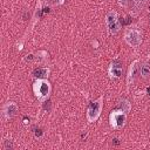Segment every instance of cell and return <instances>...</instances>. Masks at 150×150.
Segmentation results:
<instances>
[{
    "mask_svg": "<svg viewBox=\"0 0 150 150\" xmlns=\"http://www.w3.org/2000/svg\"><path fill=\"white\" fill-rule=\"evenodd\" d=\"M33 90H34V94L35 96L40 100V101H45L48 96H49V93H50V84L48 81L43 80V79H40L38 81H35L34 86H33Z\"/></svg>",
    "mask_w": 150,
    "mask_h": 150,
    "instance_id": "1",
    "label": "cell"
},
{
    "mask_svg": "<svg viewBox=\"0 0 150 150\" xmlns=\"http://www.w3.org/2000/svg\"><path fill=\"white\" fill-rule=\"evenodd\" d=\"M102 102H103V96L98 97L96 101L91 102L88 107L87 110V117L89 122H94L98 118V116L101 115V110H102Z\"/></svg>",
    "mask_w": 150,
    "mask_h": 150,
    "instance_id": "2",
    "label": "cell"
},
{
    "mask_svg": "<svg viewBox=\"0 0 150 150\" xmlns=\"http://www.w3.org/2000/svg\"><path fill=\"white\" fill-rule=\"evenodd\" d=\"M125 120H127V115L123 110H114V111H111V114L109 116L111 127H114L116 129L122 128L125 123Z\"/></svg>",
    "mask_w": 150,
    "mask_h": 150,
    "instance_id": "3",
    "label": "cell"
},
{
    "mask_svg": "<svg viewBox=\"0 0 150 150\" xmlns=\"http://www.w3.org/2000/svg\"><path fill=\"white\" fill-rule=\"evenodd\" d=\"M107 25H108V29L111 34H116L120 30L121 23H120L117 13L115 11H110L107 14Z\"/></svg>",
    "mask_w": 150,
    "mask_h": 150,
    "instance_id": "4",
    "label": "cell"
},
{
    "mask_svg": "<svg viewBox=\"0 0 150 150\" xmlns=\"http://www.w3.org/2000/svg\"><path fill=\"white\" fill-rule=\"evenodd\" d=\"M124 39L128 42V45H130L132 47H137L142 42V34L137 29H129V30H127Z\"/></svg>",
    "mask_w": 150,
    "mask_h": 150,
    "instance_id": "5",
    "label": "cell"
},
{
    "mask_svg": "<svg viewBox=\"0 0 150 150\" xmlns=\"http://www.w3.org/2000/svg\"><path fill=\"white\" fill-rule=\"evenodd\" d=\"M16 112H18V105H16L15 103H13V102L7 103V104L4 107V109H2V115H4V117H5L6 120L12 118L13 116L16 115Z\"/></svg>",
    "mask_w": 150,
    "mask_h": 150,
    "instance_id": "6",
    "label": "cell"
},
{
    "mask_svg": "<svg viewBox=\"0 0 150 150\" xmlns=\"http://www.w3.org/2000/svg\"><path fill=\"white\" fill-rule=\"evenodd\" d=\"M109 75L111 77H120L122 75V67H121V63L115 61L110 64V68H109Z\"/></svg>",
    "mask_w": 150,
    "mask_h": 150,
    "instance_id": "7",
    "label": "cell"
},
{
    "mask_svg": "<svg viewBox=\"0 0 150 150\" xmlns=\"http://www.w3.org/2000/svg\"><path fill=\"white\" fill-rule=\"evenodd\" d=\"M48 74H49V69H47V68H36V69L33 71V76H34L35 79H38V80H40V79H46V77L48 76Z\"/></svg>",
    "mask_w": 150,
    "mask_h": 150,
    "instance_id": "8",
    "label": "cell"
},
{
    "mask_svg": "<svg viewBox=\"0 0 150 150\" xmlns=\"http://www.w3.org/2000/svg\"><path fill=\"white\" fill-rule=\"evenodd\" d=\"M137 69H138V67H137V61H135V62H132V64H131V67H130V69H129L128 83H130V82L134 80V77H135V75H136V73H137Z\"/></svg>",
    "mask_w": 150,
    "mask_h": 150,
    "instance_id": "9",
    "label": "cell"
},
{
    "mask_svg": "<svg viewBox=\"0 0 150 150\" xmlns=\"http://www.w3.org/2000/svg\"><path fill=\"white\" fill-rule=\"evenodd\" d=\"M141 75L142 77H148L150 76V64H143L141 67Z\"/></svg>",
    "mask_w": 150,
    "mask_h": 150,
    "instance_id": "10",
    "label": "cell"
},
{
    "mask_svg": "<svg viewBox=\"0 0 150 150\" xmlns=\"http://www.w3.org/2000/svg\"><path fill=\"white\" fill-rule=\"evenodd\" d=\"M121 110H123L124 112H128L129 110H130V104H129V102L128 101H123V102H121Z\"/></svg>",
    "mask_w": 150,
    "mask_h": 150,
    "instance_id": "11",
    "label": "cell"
},
{
    "mask_svg": "<svg viewBox=\"0 0 150 150\" xmlns=\"http://www.w3.org/2000/svg\"><path fill=\"white\" fill-rule=\"evenodd\" d=\"M64 2V0H48L49 5H62Z\"/></svg>",
    "mask_w": 150,
    "mask_h": 150,
    "instance_id": "12",
    "label": "cell"
},
{
    "mask_svg": "<svg viewBox=\"0 0 150 150\" xmlns=\"http://www.w3.org/2000/svg\"><path fill=\"white\" fill-rule=\"evenodd\" d=\"M5 149H12V142L8 139H5Z\"/></svg>",
    "mask_w": 150,
    "mask_h": 150,
    "instance_id": "13",
    "label": "cell"
},
{
    "mask_svg": "<svg viewBox=\"0 0 150 150\" xmlns=\"http://www.w3.org/2000/svg\"><path fill=\"white\" fill-rule=\"evenodd\" d=\"M129 1H130V0H120V5H121V6H127V5L129 4Z\"/></svg>",
    "mask_w": 150,
    "mask_h": 150,
    "instance_id": "14",
    "label": "cell"
},
{
    "mask_svg": "<svg viewBox=\"0 0 150 150\" xmlns=\"http://www.w3.org/2000/svg\"><path fill=\"white\" fill-rule=\"evenodd\" d=\"M41 134H42V132H41V130H36V132H35V135H36V136H41Z\"/></svg>",
    "mask_w": 150,
    "mask_h": 150,
    "instance_id": "15",
    "label": "cell"
},
{
    "mask_svg": "<svg viewBox=\"0 0 150 150\" xmlns=\"http://www.w3.org/2000/svg\"><path fill=\"white\" fill-rule=\"evenodd\" d=\"M136 1H137L138 4H144V2L146 1V0H136Z\"/></svg>",
    "mask_w": 150,
    "mask_h": 150,
    "instance_id": "16",
    "label": "cell"
}]
</instances>
